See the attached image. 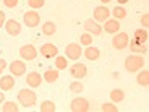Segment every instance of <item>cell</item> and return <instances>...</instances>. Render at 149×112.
<instances>
[{
  "instance_id": "obj_19",
  "label": "cell",
  "mask_w": 149,
  "mask_h": 112,
  "mask_svg": "<svg viewBox=\"0 0 149 112\" xmlns=\"http://www.w3.org/2000/svg\"><path fill=\"white\" fill-rule=\"evenodd\" d=\"M42 78H44L47 83L54 85V83H57V80H58V70H57V68H54V70H52V68H49V70L44 71Z\"/></svg>"
},
{
  "instance_id": "obj_28",
  "label": "cell",
  "mask_w": 149,
  "mask_h": 112,
  "mask_svg": "<svg viewBox=\"0 0 149 112\" xmlns=\"http://www.w3.org/2000/svg\"><path fill=\"white\" fill-rule=\"evenodd\" d=\"M83 90H84V86H83V83L81 81H78V80H76V81H73L70 85V91L71 93H83Z\"/></svg>"
},
{
  "instance_id": "obj_4",
  "label": "cell",
  "mask_w": 149,
  "mask_h": 112,
  "mask_svg": "<svg viewBox=\"0 0 149 112\" xmlns=\"http://www.w3.org/2000/svg\"><path fill=\"white\" fill-rule=\"evenodd\" d=\"M23 21H24V24H26L28 28H36V26H39V23H41V16H39V13H37L36 10H29V11L24 13Z\"/></svg>"
},
{
  "instance_id": "obj_24",
  "label": "cell",
  "mask_w": 149,
  "mask_h": 112,
  "mask_svg": "<svg viewBox=\"0 0 149 112\" xmlns=\"http://www.w3.org/2000/svg\"><path fill=\"white\" fill-rule=\"evenodd\" d=\"M112 15H113V18L115 20H122L127 16V10L122 7V5H118V7H115L113 10H112Z\"/></svg>"
},
{
  "instance_id": "obj_17",
  "label": "cell",
  "mask_w": 149,
  "mask_h": 112,
  "mask_svg": "<svg viewBox=\"0 0 149 112\" xmlns=\"http://www.w3.org/2000/svg\"><path fill=\"white\" fill-rule=\"evenodd\" d=\"M133 36L134 37L131 39V42H134V44H146V41H148V31L143 29V28L134 29Z\"/></svg>"
},
{
  "instance_id": "obj_20",
  "label": "cell",
  "mask_w": 149,
  "mask_h": 112,
  "mask_svg": "<svg viewBox=\"0 0 149 112\" xmlns=\"http://www.w3.org/2000/svg\"><path fill=\"white\" fill-rule=\"evenodd\" d=\"M55 31H57V26H55L54 21H45L44 24H42V33H44L45 36H52Z\"/></svg>"
},
{
  "instance_id": "obj_7",
  "label": "cell",
  "mask_w": 149,
  "mask_h": 112,
  "mask_svg": "<svg viewBox=\"0 0 149 112\" xmlns=\"http://www.w3.org/2000/svg\"><path fill=\"white\" fill-rule=\"evenodd\" d=\"M81 55H83V50H81V47H79V44H76V42H71V44H68L67 47H65V57H67V59L78 60Z\"/></svg>"
},
{
  "instance_id": "obj_18",
  "label": "cell",
  "mask_w": 149,
  "mask_h": 112,
  "mask_svg": "<svg viewBox=\"0 0 149 112\" xmlns=\"http://www.w3.org/2000/svg\"><path fill=\"white\" fill-rule=\"evenodd\" d=\"M83 55L88 60H97L101 57V50L97 47H94V46H86V50L83 52Z\"/></svg>"
},
{
  "instance_id": "obj_16",
  "label": "cell",
  "mask_w": 149,
  "mask_h": 112,
  "mask_svg": "<svg viewBox=\"0 0 149 112\" xmlns=\"http://www.w3.org/2000/svg\"><path fill=\"white\" fill-rule=\"evenodd\" d=\"M13 86H15L13 75H5V76L0 78V90L2 91H10V90H13Z\"/></svg>"
},
{
  "instance_id": "obj_6",
  "label": "cell",
  "mask_w": 149,
  "mask_h": 112,
  "mask_svg": "<svg viewBox=\"0 0 149 112\" xmlns=\"http://www.w3.org/2000/svg\"><path fill=\"white\" fill-rule=\"evenodd\" d=\"M19 57L23 60H34L37 57V49L34 47L33 44H26V46H21L19 47Z\"/></svg>"
},
{
  "instance_id": "obj_27",
  "label": "cell",
  "mask_w": 149,
  "mask_h": 112,
  "mask_svg": "<svg viewBox=\"0 0 149 112\" xmlns=\"http://www.w3.org/2000/svg\"><path fill=\"white\" fill-rule=\"evenodd\" d=\"M130 49L133 50V52H139V54L148 52V47H146V44H134V42H130Z\"/></svg>"
},
{
  "instance_id": "obj_26",
  "label": "cell",
  "mask_w": 149,
  "mask_h": 112,
  "mask_svg": "<svg viewBox=\"0 0 149 112\" xmlns=\"http://www.w3.org/2000/svg\"><path fill=\"white\" fill-rule=\"evenodd\" d=\"M2 111L3 112H18V106H16L13 101H7V102H3V106H2Z\"/></svg>"
},
{
  "instance_id": "obj_31",
  "label": "cell",
  "mask_w": 149,
  "mask_h": 112,
  "mask_svg": "<svg viewBox=\"0 0 149 112\" xmlns=\"http://www.w3.org/2000/svg\"><path fill=\"white\" fill-rule=\"evenodd\" d=\"M44 4H45V0H28V5H29L31 8H41V7H44Z\"/></svg>"
},
{
  "instance_id": "obj_37",
  "label": "cell",
  "mask_w": 149,
  "mask_h": 112,
  "mask_svg": "<svg viewBox=\"0 0 149 112\" xmlns=\"http://www.w3.org/2000/svg\"><path fill=\"white\" fill-rule=\"evenodd\" d=\"M130 0H117V4H120V5H125V4H128Z\"/></svg>"
},
{
  "instance_id": "obj_12",
  "label": "cell",
  "mask_w": 149,
  "mask_h": 112,
  "mask_svg": "<svg viewBox=\"0 0 149 112\" xmlns=\"http://www.w3.org/2000/svg\"><path fill=\"white\" fill-rule=\"evenodd\" d=\"M42 75L39 73V71H29V73L26 75V83L28 86H31V88H39L42 83Z\"/></svg>"
},
{
  "instance_id": "obj_2",
  "label": "cell",
  "mask_w": 149,
  "mask_h": 112,
  "mask_svg": "<svg viewBox=\"0 0 149 112\" xmlns=\"http://www.w3.org/2000/svg\"><path fill=\"white\" fill-rule=\"evenodd\" d=\"M144 65V59L143 55H130L125 59V70L134 73V71H139Z\"/></svg>"
},
{
  "instance_id": "obj_5",
  "label": "cell",
  "mask_w": 149,
  "mask_h": 112,
  "mask_svg": "<svg viewBox=\"0 0 149 112\" xmlns=\"http://www.w3.org/2000/svg\"><path fill=\"white\" fill-rule=\"evenodd\" d=\"M39 54H41L42 57H45V59H55L57 55H58V49H57L55 44H52V42H45V44L41 46V49H39Z\"/></svg>"
},
{
  "instance_id": "obj_3",
  "label": "cell",
  "mask_w": 149,
  "mask_h": 112,
  "mask_svg": "<svg viewBox=\"0 0 149 112\" xmlns=\"http://www.w3.org/2000/svg\"><path fill=\"white\" fill-rule=\"evenodd\" d=\"M130 42V36L127 33H115V36L112 37V47L117 50H123Z\"/></svg>"
},
{
  "instance_id": "obj_15",
  "label": "cell",
  "mask_w": 149,
  "mask_h": 112,
  "mask_svg": "<svg viewBox=\"0 0 149 112\" xmlns=\"http://www.w3.org/2000/svg\"><path fill=\"white\" fill-rule=\"evenodd\" d=\"M70 73L73 75V78H84V75L88 73V68H86V65L84 64H74V65H71V68H70Z\"/></svg>"
},
{
  "instance_id": "obj_23",
  "label": "cell",
  "mask_w": 149,
  "mask_h": 112,
  "mask_svg": "<svg viewBox=\"0 0 149 112\" xmlns=\"http://www.w3.org/2000/svg\"><path fill=\"white\" fill-rule=\"evenodd\" d=\"M55 67H57V70H65L68 67V59L67 57H62V55H57L55 57Z\"/></svg>"
},
{
  "instance_id": "obj_29",
  "label": "cell",
  "mask_w": 149,
  "mask_h": 112,
  "mask_svg": "<svg viewBox=\"0 0 149 112\" xmlns=\"http://www.w3.org/2000/svg\"><path fill=\"white\" fill-rule=\"evenodd\" d=\"M79 42H81L83 46H91L93 44V34H89V33H83L81 34V37H79Z\"/></svg>"
},
{
  "instance_id": "obj_36",
  "label": "cell",
  "mask_w": 149,
  "mask_h": 112,
  "mask_svg": "<svg viewBox=\"0 0 149 112\" xmlns=\"http://www.w3.org/2000/svg\"><path fill=\"white\" fill-rule=\"evenodd\" d=\"M5 101V94H3V91H0V104Z\"/></svg>"
},
{
  "instance_id": "obj_10",
  "label": "cell",
  "mask_w": 149,
  "mask_h": 112,
  "mask_svg": "<svg viewBox=\"0 0 149 112\" xmlns=\"http://www.w3.org/2000/svg\"><path fill=\"white\" fill-rule=\"evenodd\" d=\"M93 16H94V21L104 23L105 20H109V16H110V10H109L105 5H102V7H96V8H94Z\"/></svg>"
},
{
  "instance_id": "obj_25",
  "label": "cell",
  "mask_w": 149,
  "mask_h": 112,
  "mask_svg": "<svg viewBox=\"0 0 149 112\" xmlns=\"http://www.w3.org/2000/svg\"><path fill=\"white\" fill-rule=\"evenodd\" d=\"M55 102L54 101H44L41 104V112H55Z\"/></svg>"
},
{
  "instance_id": "obj_32",
  "label": "cell",
  "mask_w": 149,
  "mask_h": 112,
  "mask_svg": "<svg viewBox=\"0 0 149 112\" xmlns=\"http://www.w3.org/2000/svg\"><path fill=\"white\" fill-rule=\"evenodd\" d=\"M2 2H3V5L7 8H15L18 5V0H2Z\"/></svg>"
},
{
  "instance_id": "obj_30",
  "label": "cell",
  "mask_w": 149,
  "mask_h": 112,
  "mask_svg": "<svg viewBox=\"0 0 149 112\" xmlns=\"http://www.w3.org/2000/svg\"><path fill=\"white\" fill-rule=\"evenodd\" d=\"M101 111L102 112H117L118 109H117L115 102H104V104L101 106Z\"/></svg>"
},
{
  "instance_id": "obj_35",
  "label": "cell",
  "mask_w": 149,
  "mask_h": 112,
  "mask_svg": "<svg viewBox=\"0 0 149 112\" xmlns=\"http://www.w3.org/2000/svg\"><path fill=\"white\" fill-rule=\"evenodd\" d=\"M5 68H7V62H5L3 59H0V73H2Z\"/></svg>"
},
{
  "instance_id": "obj_13",
  "label": "cell",
  "mask_w": 149,
  "mask_h": 112,
  "mask_svg": "<svg viewBox=\"0 0 149 112\" xmlns=\"http://www.w3.org/2000/svg\"><path fill=\"white\" fill-rule=\"evenodd\" d=\"M3 26H5V31H7L10 36H18V34L21 33V24H19L16 20H7Z\"/></svg>"
},
{
  "instance_id": "obj_21",
  "label": "cell",
  "mask_w": 149,
  "mask_h": 112,
  "mask_svg": "<svg viewBox=\"0 0 149 112\" xmlns=\"http://www.w3.org/2000/svg\"><path fill=\"white\" fill-rule=\"evenodd\" d=\"M110 99H112V102L118 104V102H122L123 99H125V93H123L122 90H112L110 91Z\"/></svg>"
},
{
  "instance_id": "obj_14",
  "label": "cell",
  "mask_w": 149,
  "mask_h": 112,
  "mask_svg": "<svg viewBox=\"0 0 149 112\" xmlns=\"http://www.w3.org/2000/svg\"><path fill=\"white\" fill-rule=\"evenodd\" d=\"M104 31L105 33H110V34H115L120 31V21L115 18H109L104 21Z\"/></svg>"
},
{
  "instance_id": "obj_38",
  "label": "cell",
  "mask_w": 149,
  "mask_h": 112,
  "mask_svg": "<svg viewBox=\"0 0 149 112\" xmlns=\"http://www.w3.org/2000/svg\"><path fill=\"white\" fill-rule=\"evenodd\" d=\"M101 2H102V4L105 5V4H109V2H112V0H101Z\"/></svg>"
},
{
  "instance_id": "obj_33",
  "label": "cell",
  "mask_w": 149,
  "mask_h": 112,
  "mask_svg": "<svg viewBox=\"0 0 149 112\" xmlns=\"http://www.w3.org/2000/svg\"><path fill=\"white\" fill-rule=\"evenodd\" d=\"M141 24H143L144 28L149 26V15H148V13H143V16H141Z\"/></svg>"
},
{
  "instance_id": "obj_1",
  "label": "cell",
  "mask_w": 149,
  "mask_h": 112,
  "mask_svg": "<svg viewBox=\"0 0 149 112\" xmlns=\"http://www.w3.org/2000/svg\"><path fill=\"white\" fill-rule=\"evenodd\" d=\"M18 102L23 106V107H33L37 102V94L31 90H26L23 88L21 91H18Z\"/></svg>"
},
{
  "instance_id": "obj_8",
  "label": "cell",
  "mask_w": 149,
  "mask_h": 112,
  "mask_svg": "<svg viewBox=\"0 0 149 112\" xmlns=\"http://www.w3.org/2000/svg\"><path fill=\"white\" fill-rule=\"evenodd\" d=\"M70 109L73 112H88L89 111V102L84 97H74L70 104Z\"/></svg>"
},
{
  "instance_id": "obj_34",
  "label": "cell",
  "mask_w": 149,
  "mask_h": 112,
  "mask_svg": "<svg viewBox=\"0 0 149 112\" xmlns=\"http://www.w3.org/2000/svg\"><path fill=\"white\" fill-rule=\"evenodd\" d=\"M5 21H7V18H5V13L2 10H0V26H3Z\"/></svg>"
},
{
  "instance_id": "obj_11",
  "label": "cell",
  "mask_w": 149,
  "mask_h": 112,
  "mask_svg": "<svg viewBox=\"0 0 149 112\" xmlns=\"http://www.w3.org/2000/svg\"><path fill=\"white\" fill-rule=\"evenodd\" d=\"M8 68H10L13 76H21V75L26 73V64L21 62V60H13V62L8 65Z\"/></svg>"
},
{
  "instance_id": "obj_9",
  "label": "cell",
  "mask_w": 149,
  "mask_h": 112,
  "mask_svg": "<svg viewBox=\"0 0 149 112\" xmlns=\"http://www.w3.org/2000/svg\"><path fill=\"white\" fill-rule=\"evenodd\" d=\"M83 28H84L86 33L93 34V36H101L102 34V26L97 21H94V20H86Z\"/></svg>"
},
{
  "instance_id": "obj_22",
  "label": "cell",
  "mask_w": 149,
  "mask_h": 112,
  "mask_svg": "<svg viewBox=\"0 0 149 112\" xmlns=\"http://www.w3.org/2000/svg\"><path fill=\"white\" fill-rule=\"evenodd\" d=\"M136 81H138V85H141V86H149V71L148 70H143L141 73L136 76Z\"/></svg>"
}]
</instances>
